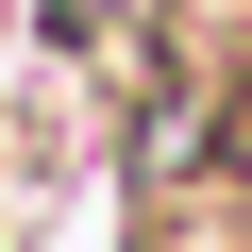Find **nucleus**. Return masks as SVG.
I'll list each match as a JSON object with an SVG mask.
<instances>
[{
    "mask_svg": "<svg viewBox=\"0 0 252 252\" xmlns=\"http://www.w3.org/2000/svg\"><path fill=\"white\" fill-rule=\"evenodd\" d=\"M152 67L202 84V101H252V0H168L152 17Z\"/></svg>",
    "mask_w": 252,
    "mask_h": 252,
    "instance_id": "f257e3e1",
    "label": "nucleus"
}]
</instances>
